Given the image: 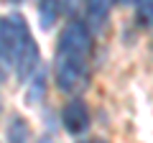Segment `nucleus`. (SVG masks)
<instances>
[{
  "label": "nucleus",
  "instance_id": "4",
  "mask_svg": "<svg viewBox=\"0 0 153 143\" xmlns=\"http://www.w3.org/2000/svg\"><path fill=\"white\" fill-rule=\"evenodd\" d=\"M61 123H64L66 133L79 136L89 128V107L84 100H69L61 110Z\"/></svg>",
  "mask_w": 153,
  "mask_h": 143
},
{
  "label": "nucleus",
  "instance_id": "12",
  "mask_svg": "<svg viewBox=\"0 0 153 143\" xmlns=\"http://www.w3.org/2000/svg\"><path fill=\"white\" fill-rule=\"evenodd\" d=\"M0 79H3V69H0Z\"/></svg>",
  "mask_w": 153,
  "mask_h": 143
},
{
  "label": "nucleus",
  "instance_id": "11",
  "mask_svg": "<svg viewBox=\"0 0 153 143\" xmlns=\"http://www.w3.org/2000/svg\"><path fill=\"white\" fill-rule=\"evenodd\" d=\"M38 143H54V141H51L49 136H44V138H38Z\"/></svg>",
  "mask_w": 153,
  "mask_h": 143
},
{
  "label": "nucleus",
  "instance_id": "9",
  "mask_svg": "<svg viewBox=\"0 0 153 143\" xmlns=\"http://www.w3.org/2000/svg\"><path fill=\"white\" fill-rule=\"evenodd\" d=\"M31 84H33V92H28L26 100L33 105V102H38V100H41V95H44V89H46V77H44V74H38V77L31 79Z\"/></svg>",
  "mask_w": 153,
  "mask_h": 143
},
{
  "label": "nucleus",
  "instance_id": "8",
  "mask_svg": "<svg viewBox=\"0 0 153 143\" xmlns=\"http://www.w3.org/2000/svg\"><path fill=\"white\" fill-rule=\"evenodd\" d=\"M135 16L138 23L153 26V0H135Z\"/></svg>",
  "mask_w": 153,
  "mask_h": 143
},
{
  "label": "nucleus",
  "instance_id": "7",
  "mask_svg": "<svg viewBox=\"0 0 153 143\" xmlns=\"http://www.w3.org/2000/svg\"><path fill=\"white\" fill-rule=\"evenodd\" d=\"M38 16H41V26H44V28L54 26V21L59 18V0H41Z\"/></svg>",
  "mask_w": 153,
  "mask_h": 143
},
{
  "label": "nucleus",
  "instance_id": "5",
  "mask_svg": "<svg viewBox=\"0 0 153 143\" xmlns=\"http://www.w3.org/2000/svg\"><path fill=\"white\" fill-rule=\"evenodd\" d=\"M115 3H117V0H87V3H84V8H87V21L89 23H102L105 18L110 16V10H112Z\"/></svg>",
  "mask_w": 153,
  "mask_h": 143
},
{
  "label": "nucleus",
  "instance_id": "2",
  "mask_svg": "<svg viewBox=\"0 0 153 143\" xmlns=\"http://www.w3.org/2000/svg\"><path fill=\"white\" fill-rule=\"evenodd\" d=\"M54 77H56V84H59L61 92H82L89 82L87 59L59 54L56 56V66H54Z\"/></svg>",
  "mask_w": 153,
  "mask_h": 143
},
{
  "label": "nucleus",
  "instance_id": "6",
  "mask_svg": "<svg viewBox=\"0 0 153 143\" xmlns=\"http://www.w3.org/2000/svg\"><path fill=\"white\" fill-rule=\"evenodd\" d=\"M8 143H28V125L21 115H13L8 123Z\"/></svg>",
  "mask_w": 153,
  "mask_h": 143
},
{
  "label": "nucleus",
  "instance_id": "10",
  "mask_svg": "<svg viewBox=\"0 0 153 143\" xmlns=\"http://www.w3.org/2000/svg\"><path fill=\"white\" fill-rule=\"evenodd\" d=\"M82 143H107V141H102V138H92V141H82Z\"/></svg>",
  "mask_w": 153,
  "mask_h": 143
},
{
  "label": "nucleus",
  "instance_id": "1",
  "mask_svg": "<svg viewBox=\"0 0 153 143\" xmlns=\"http://www.w3.org/2000/svg\"><path fill=\"white\" fill-rule=\"evenodd\" d=\"M31 41H33V36L28 31V23L23 16L13 13V16L0 21V54L5 56L8 61L16 64Z\"/></svg>",
  "mask_w": 153,
  "mask_h": 143
},
{
  "label": "nucleus",
  "instance_id": "3",
  "mask_svg": "<svg viewBox=\"0 0 153 143\" xmlns=\"http://www.w3.org/2000/svg\"><path fill=\"white\" fill-rule=\"evenodd\" d=\"M89 51H92L89 28L79 21L66 23V28L59 36V54H69V56H76V59H89Z\"/></svg>",
  "mask_w": 153,
  "mask_h": 143
}]
</instances>
